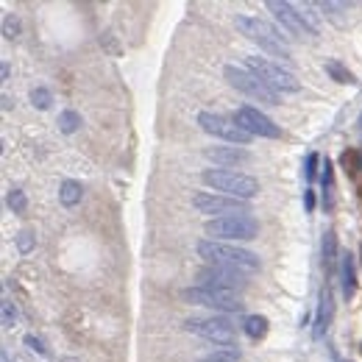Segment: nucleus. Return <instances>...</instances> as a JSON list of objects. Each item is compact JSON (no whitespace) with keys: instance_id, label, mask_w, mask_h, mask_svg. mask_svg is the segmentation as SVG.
<instances>
[{"instance_id":"obj_1","label":"nucleus","mask_w":362,"mask_h":362,"mask_svg":"<svg viewBox=\"0 0 362 362\" xmlns=\"http://www.w3.org/2000/svg\"><path fill=\"white\" fill-rule=\"evenodd\" d=\"M198 257L212 265V268H228V271H240V273H254L259 271V257L248 248H240V245H231V243H218V240H201L195 245Z\"/></svg>"},{"instance_id":"obj_2","label":"nucleus","mask_w":362,"mask_h":362,"mask_svg":"<svg viewBox=\"0 0 362 362\" xmlns=\"http://www.w3.org/2000/svg\"><path fill=\"white\" fill-rule=\"evenodd\" d=\"M237 28L243 31V37H248L254 45H259L262 50H268L276 59H284L290 62L293 59V50L287 45V40L281 37V31H276L268 20H259V17H251V14H237Z\"/></svg>"},{"instance_id":"obj_3","label":"nucleus","mask_w":362,"mask_h":362,"mask_svg":"<svg viewBox=\"0 0 362 362\" xmlns=\"http://www.w3.org/2000/svg\"><path fill=\"white\" fill-rule=\"evenodd\" d=\"M201 181L206 187H212L215 192L228 195V198H240V201H251L259 192V181L248 173L240 170H226V168H209L201 173Z\"/></svg>"},{"instance_id":"obj_4","label":"nucleus","mask_w":362,"mask_h":362,"mask_svg":"<svg viewBox=\"0 0 362 362\" xmlns=\"http://www.w3.org/2000/svg\"><path fill=\"white\" fill-rule=\"evenodd\" d=\"M192 206L201 215H209L212 221H221V218H251V204L248 201L228 198V195H221V192H206V189L192 192Z\"/></svg>"},{"instance_id":"obj_5","label":"nucleus","mask_w":362,"mask_h":362,"mask_svg":"<svg viewBox=\"0 0 362 362\" xmlns=\"http://www.w3.org/2000/svg\"><path fill=\"white\" fill-rule=\"evenodd\" d=\"M184 332L206 340V343H215V346H234L237 343V329L228 317L221 315H192L184 320Z\"/></svg>"},{"instance_id":"obj_6","label":"nucleus","mask_w":362,"mask_h":362,"mask_svg":"<svg viewBox=\"0 0 362 362\" xmlns=\"http://www.w3.org/2000/svg\"><path fill=\"white\" fill-rule=\"evenodd\" d=\"M245 70H251L259 81H265L273 92H298L301 81L281 64H276L271 59H259V56H245Z\"/></svg>"},{"instance_id":"obj_7","label":"nucleus","mask_w":362,"mask_h":362,"mask_svg":"<svg viewBox=\"0 0 362 362\" xmlns=\"http://www.w3.org/2000/svg\"><path fill=\"white\" fill-rule=\"evenodd\" d=\"M181 298L187 304H198V307H206V310H215V313H243V298L237 293H226V290H212V287H184L181 290Z\"/></svg>"},{"instance_id":"obj_8","label":"nucleus","mask_w":362,"mask_h":362,"mask_svg":"<svg viewBox=\"0 0 362 362\" xmlns=\"http://www.w3.org/2000/svg\"><path fill=\"white\" fill-rule=\"evenodd\" d=\"M223 76H226V81L234 90L248 95L251 100H259V103H268V106H279V92H273L265 81H259L251 70L237 67V64H226L223 67Z\"/></svg>"},{"instance_id":"obj_9","label":"nucleus","mask_w":362,"mask_h":362,"mask_svg":"<svg viewBox=\"0 0 362 362\" xmlns=\"http://www.w3.org/2000/svg\"><path fill=\"white\" fill-rule=\"evenodd\" d=\"M206 240H218V243H248L259 237V223L254 218H221V221H209L206 226Z\"/></svg>"},{"instance_id":"obj_10","label":"nucleus","mask_w":362,"mask_h":362,"mask_svg":"<svg viewBox=\"0 0 362 362\" xmlns=\"http://www.w3.org/2000/svg\"><path fill=\"white\" fill-rule=\"evenodd\" d=\"M198 126L209 136H218V139H223L228 145H248V142H251V134L243 132V129L237 126V120L223 117V115H218V112H201V115H198Z\"/></svg>"},{"instance_id":"obj_11","label":"nucleus","mask_w":362,"mask_h":362,"mask_svg":"<svg viewBox=\"0 0 362 362\" xmlns=\"http://www.w3.org/2000/svg\"><path fill=\"white\" fill-rule=\"evenodd\" d=\"M198 287H212V290H226V293H243L248 287V273L228 271V268H201L198 271Z\"/></svg>"},{"instance_id":"obj_12","label":"nucleus","mask_w":362,"mask_h":362,"mask_svg":"<svg viewBox=\"0 0 362 362\" xmlns=\"http://www.w3.org/2000/svg\"><path fill=\"white\" fill-rule=\"evenodd\" d=\"M268 8L276 14V20L287 28V34L298 37V40H313L317 37L315 28H310V23L301 17V11L296 8V3H287V0H268Z\"/></svg>"},{"instance_id":"obj_13","label":"nucleus","mask_w":362,"mask_h":362,"mask_svg":"<svg viewBox=\"0 0 362 362\" xmlns=\"http://www.w3.org/2000/svg\"><path fill=\"white\" fill-rule=\"evenodd\" d=\"M234 120L243 132H248L251 136H268V139H279L281 136V129L273 123L271 117L254 106H240L234 112Z\"/></svg>"},{"instance_id":"obj_14","label":"nucleus","mask_w":362,"mask_h":362,"mask_svg":"<svg viewBox=\"0 0 362 362\" xmlns=\"http://www.w3.org/2000/svg\"><path fill=\"white\" fill-rule=\"evenodd\" d=\"M204 156L209 162H215V168H226V170L251 162V153L245 148H237V145H212V148L204 151Z\"/></svg>"},{"instance_id":"obj_15","label":"nucleus","mask_w":362,"mask_h":362,"mask_svg":"<svg viewBox=\"0 0 362 362\" xmlns=\"http://www.w3.org/2000/svg\"><path fill=\"white\" fill-rule=\"evenodd\" d=\"M332 313H334V304H332V290H329V281L326 287L320 290V301H317V317H315V340H320L332 323Z\"/></svg>"},{"instance_id":"obj_16","label":"nucleus","mask_w":362,"mask_h":362,"mask_svg":"<svg viewBox=\"0 0 362 362\" xmlns=\"http://www.w3.org/2000/svg\"><path fill=\"white\" fill-rule=\"evenodd\" d=\"M340 290H343V298H354L357 293V271H354L351 254H340Z\"/></svg>"},{"instance_id":"obj_17","label":"nucleus","mask_w":362,"mask_h":362,"mask_svg":"<svg viewBox=\"0 0 362 362\" xmlns=\"http://www.w3.org/2000/svg\"><path fill=\"white\" fill-rule=\"evenodd\" d=\"M337 262H340V254H337V237H334V231H326V234H323V271H326V279L334 273Z\"/></svg>"},{"instance_id":"obj_18","label":"nucleus","mask_w":362,"mask_h":362,"mask_svg":"<svg viewBox=\"0 0 362 362\" xmlns=\"http://www.w3.org/2000/svg\"><path fill=\"white\" fill-rule=\"evenodd\" d=\"M268 329H271V323H268L265 315H248L243 320V332H245L251 340H262V337L268 334Z\"/></svg>"},{"instance_id":"obj_19","label":"nucleus","mask_w":362,"mask_h":362,"mask_svg":"<svg viewBox=\"0 0 362 362\" xmlns=\"http://www.w3.org/2000/svg\"><path fill=\"white\" fill-rule=\"evenodd\" d=\"M81 195H84V189H81V184L73 179L62 181V187H59V201L64 204V206H76V204H81Z\"/></svg>"},{"instance_id":"obj_20","label":"nucleus","mask_w":362,"mask_h":362,"mask_svg":"<svg viewBox=\"0 0 362 362\" xmlns=\"http://www.w3.org/2000/svg\"><path fill=\"white\" fill-rule=\"evenodd\" d=\"M326 73H329L332 81H337V84H354V81H357L354 73H351L349 67H343L337 59H326Z\"/></svg>"},{"instance_id":"obj_21","label":"nucleus","mask_w":362,"mask_h":362,"mask_svg":"<svg viewBox=\"0 0 362 362\" xmlns=\"http://www.w3.org/2000/svg\"><path fill=\"white\" fill-rule=\"evenodd\" d=\"M320 187H323V206L332 209V189H334V170L332 162H323V173H320Z\"/></svg>"},{"instance_id":"obj_22","label":"nucleus","mask_w":362,"mask_h":362,"mask_svg":"<svg viewBox=\"0 0 362 362\" xmlns=\"http://www.w3.org/2000/svg\"><path fill=\"white\" fill-rule=\"evenodd\" d=\"M317 8H320L332 23H337V25H343V23H346L343 11H349V3H332V0H323V3H317Z\"/></svg>"},{"instance_id":"obj_23","label":"nucleus","mask_w":362,"mask_h":362,"mask_svg":"<svg viewBox=\"0 0 362 362\" xmlns=\"http://www.w3.org/2000/svg\"><path fill=\"white\" fill-rule=\"evenodd\" d=\"M78 126H81V115H78V112H73V109H64V112L59 115V129H62L64 134H73V132H78Z\"/></svg>"},{"instance_id":"obj_24","label":"nucleus","mask_w":362,"mask_h":362,"mask_svg":"<svg viewBox=\"0 0 362 362\" xmlns=\"http://www.w3.org/2000/svg\"><path fill=\"white\" fill-rule=\"evenodd\" d=\"M240 349H234V346H228V349H215L212 354H206L201 362H240Z\"/></svg>"},{"instance_id":"obj_25","label":"nucleus","mask_w":362,"mask_h":362,"mask_svg":"<svg viewBox=\"0 0 362 362\" xmlns=\"http://www.w3.org/2000/svg\"><path fill=\"white\" fill-rule=\"evenodd\" d=\"M17 34H20V20L11 17V14H6L3 17V37L6 40H17Z\"/></svg>"},{"instance_id":"obj_26","label":"nucleus","mask_w":362,"mask_h":362,"mask_svg":"<svg viewBox=\"0 0 362 362\" xmlns=\"http://www.w3.org/2000/svg\"><path fill=\"white\" fill-rule=\"evenodd\" d=\"M8 206H11L14 212H25V206H28L25 192H23V189H11V192H8Z\"/></svg>"},{"instance_id":"obj_27","label":"nucleus","mask_w":362,"mask_h":362,"mask_svg":"<svg viewBox=\"0 0 362 362\" xmlns=\"http://www.w3.org/2000/svg\"><path fill=\"white\" fill-rule=\"evenodd\" d=\"M31 103H34L37 109H47V106H50V92H47L45 87L31 90Z\"/></svg>"},{"instance_id":"obj_28","label":"nucleus","mask_w":362,"mask_h":362,"mask_svg":"<svg viewBox=\"0 0 362 362\" xmlns=\"http://www.w3.org/2000/svg\"><path fill=\"white\" fill-rule=\"evenodd\" d=\"M14 323H17V307H14L8 298H3V326L11 329Z\"/></svg>"},{"instance_id":"obj_29","label":"nucleus","mask_w":362,"mask_h":362,"mask_svg":"<svg viewBox=\"0 0 362 362\" xmlns=\"http://www.w3.org/2000/svg\"><path fill=\"white\" fill-rule=\"evenodd\" d=\"M25 346H28L34 354H40V357H45V354H47L45 343H42L40 337H34V334H25Z\"/></svg>"},{"instance_id":"obj_30","label":"nucleus","mask_w":362,"mask_h":362,"mask_svg":"<svg viewBox=\"0 0 362 362\" xmlns=\"http://www.w3.org/2000/svg\"><path fill=\"white\" fill-rule=\"evenodd\" d=\"M17 248H20V254H28V251L34 248V237H31L28 231H20V234H17Z\"/></svg>"},{"instance_id":"obj_31","label":"nucleus","mask_w":362,"mask_h":362,"mask_svg":"<svg viewBox=\"0 0 362 362\" xmlns=\"http://www.w3.org/2000/svg\"><path fill=\"white\" fill-rule=\"evenodd\" d=\"M317 173V153H307V162H304V176L307 181H313Z\"/></svg>"},{"instance_id":"obj_32","label":"nucleus","mask_w":362,"mask_h":362,"mask_svg":"<svg viewBox=\"0 0 362 362\" xmlns=\"http://www.w3.org/2000/svg\"><path fill=\"white\" fill-rule=\"evenodd\" d=\"M304 206H307V212L315 209V192L313 189H304Z\"/></svg>"}]
</instances>
